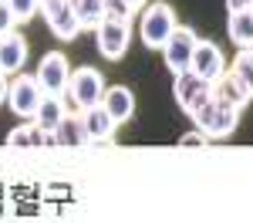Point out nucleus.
<instances>
[{"label":"nucleus","instance_id":"4468645a","mask_svg":"<svg viewBox=\"0 0 253 223\" xmlns=\"http://www.w3.org/2000/svg\"><path fill=\"white\" fill-rule=\"evenodd\" d=\"M226 34L236 47H253V10H233L226 20Z\"/></svg>","mask_w":253,"mask_h":223},{"label":"nucleus","instance_id":"f8f14e48","mask_svg":"<svg viewBox=\"0 0 253 223\" xmlns=\"http://www.w3.org/2000/svg\"><path fill=\"white\" fill-rule=\"evenodd\" d=\"M240 125V105L226 98H216V115H213V125H210V139H226Z\"/></svg>","mask_w":253,"mask_h":223},{"label":"nucleus","instance_id":"f257e3e1","mask_svg":"<svg viewBox=\"0 0 253 223\" xmlns=\"http://www.w3.org/2000/svg\"><path fill=\"white\" fill-rule=\"evenodd\" d=\"M175 27H179V24H175V10L166 0H156V3L145 7L142 24H138V34H142V44H145V47H152V51L159 47V51H162L166 41L172 38Z\"/></svg>","mask_w":253,"mask_h":223},{"label":"nucleus","instance_id":"dca6fc26","mask_svg":"<svg viewBox=\"0 0 253 223\" xmlns=\"http://www.w3.org/2000/svg\"><path fill=\"white\" fill-rule=\"evenodd\" d=\"M68 3H71V10H75V17L81 20L84 31H95L105 20V0H68Z\"/></svg>","mask_w":253,"mask_h":223},{"label":"nucleus","instance_id":"39448f33","mask_svg":"<svg viewBox=\"0 0 253 223\" xmlns=\"http://www.w3.org/2000/svg\"><path fill=\"white\" fill-rule=\"evenodd\" d=\"M172 95H175V101H179V108L193 115L203 101L213 98V81L199 78L193 68H189V71H179L175 81H172Z\"/></svg>","mask_w":253,"mask_h":223},{"label":"nucleus","instance_id":"f3484780","mask_svg":"<svg viewBox=\"0 0 253 223\" xmlns=\"http://www.w3.org/2000/svg\"><path fill=\"white\" fill-rule=\"evenodd\" d=\"M47 27H51V34H54L58 41H75L81 31H84V27H81V20L75 17V10H71V3H68V7L61 10L58 17L47 20Z\"/></svg>","mask_w":253,"mask_h":223},{"label":"nucleus","instance_id":"412c9836","mask_svg":"<svg viewBox=\"0 0 253 223\" xmlns=\"http://www.w3.org/2000/svg\"><path fill=\"white\" fill-rule=\"evenodd\" d=\"M105 17H112V20H132V17H135V10H132L125 0H105Z\"/></svg>","mask_w":253,"mask_h":223},{"label":"nucleus","instance_id":"f03ea898","mask_svg":"<svg viewBox=\"0 0 253 223\" xmlns=\"http://www.w3.org/2000/svg\"><path fill=\"white\" fill-rule=\"evenodd\" d=\"M105 91H108V85L101 78V71H95V68H78V71H71V85H68L64 95L71 98V105L78 112H84L91 105H101Z\"/></svg>","mask_w":253,"mask_h":223},{"label":"nucleus","instance_id":"7ed1b4c3","mask_svg":"<svg viewBox=\"0 0 253 223\" xmlns=\"http://www.w3.org/2000/svg\"><path fill=\"white\" fill-rule=\"evenodd\" d=\"M95 44H98V51H101V58L122 61V58H125V51H128V44H132V20L105 17L95 27Z\"/></svg>","mask_w":253,"mask_h":223},{"label":"nucleus","instance_id":"0eeeda50","mask_svg":"<svg viewBox=\"0 0 253 223\" xmlns=\"http://www.w3.org/2000/svg\"><path fill=\"white\" fill-rule=\"evenodd\" d=\"M34 75H38L44 95H64L68 85H71V64H68V58H64L61 51H47V54L41 58Z\"/></svg>","mask_w":253,"mask_h":223},{"label":"nucleus","instance_id":"bb28decb","mask_svg":"<svg viewBox=\"0 0 253 223\" xmlns=\"http://www.w3.org/2000/svg\"><path fill=\"white\" fill-rule=\"evenodd\" d=\"M125 3H128V7H132V10H142V7H145V3H149V0H125Z\"/></svg>","mask_w":253,"mask_h":223},{"label":"nucleus","instance_id":"423d86ee","mask_svg":"<svg viewBox=\"0 0 253 223\" xmlns=\"http://www.w3.org/2000/svg\"><path fill=\"white\" fill-rule=\"evenodd\" d=\"M196 44H199V38H196L193 27H175L172 38L166 41V47H162V58H166V68L172 71V75H179V71H189L193 68V54H196Z\"/></svg>","mask_w":253,"mask_h":223},{"label":"nucleus","instance_id":"9d476101","mask_svg":"<svg viewBox=\"0 0 253 223\" xmlns=\"http://www.w3.org/2000/svg\"><path fill=\"white\" fill-rule=\"evenodd\" d=\"M27 64V41L20 38L17 31L0 38V71L3 75H17L20 68Z\"/></svg>","mask_w":253,"mask_h":223},{"label":"nucleus","instance_id":"2eb2a0df","mask_svg":"<svg viewBox=\"0 0 253 223\" xmlns=\"http://www.w3.org/2000/svg\"><path fill=\"white\" fill-rule=\"evenodd\" d=\"M61 98H64V95H44L41 105H38V112H34V122L54 132V129L61 125V119L68 115V105H64Z\"/></svg>","mask_w":253,"mask_h":223},{"label":"nucleus","instance_id":"393cba45","mask_svg":"<svg viewBox=\"0 0 253 223\" xmlns=\"http://www.w3.org/2000/svg\"><path fill=\"white\" fill-rule=\"evenodd\" d=\"M226 10H253V0H226Z\"/></svg>","mask_w":253,"mask_h":223},{"label":"nucleus","instance_id":"a211bd4d","mask_svg":"<svg viewBox=\"0 0 253 223\" xmlns=\"http://www.w3.org/2000/svg\"><path fill=\"white\" fill-rule=\"evenodd\" d=\"M213 95H216V98L233 101V105H240V108H243V105L253 98V95H250V91H247V88H243V85L233 78V75H230V71H226V75H223V78L213 85Z\"/></svg>","mask_w":253,"mask_h":223},{"label":"nucleus","instance_id":"5701e85b","mask_svg":"<svg viewBox=\"0 0 253 223\" xmlns=\"http://www.w3.org/2000/svg\"><path fill=\"white\" fill-rule=\"evenodd\" d=\"M64 7H68V0H41V14H44V20L58 17Z\"/></svg>","mask_w":253,"mask_h":223},{"label":"nucleus","instance_id":"20e7f679","mask_svg":"<svg viewBox=\"0 0 253 223\" xmlns=\"http://www.w3.org/2000/svg\"><path fill=\"white\" fill-rule=\"evenodd\" d=\"M41 98H44V88H41L38 75H24V71H17V78L10 81V88H7V105L14 108V115H20V119H34Z\"/></svg>","mask_w":253,"mask_h":223},{"label":"nucleus","instance_id":"1a4fd4ad","mask_svg":"<svg viewBox=\"0 0 253 223\" xmlns=\"http://www.w3.org/2000/svg\"><path fill=\"white\" fill-rule=\"evenodd\" d=\"M81 119H84V129H88V139H91V142H112V139H115L118 122L112 119V112H108L105 105H91V108H84Z\"/></svg>","mask_w":253,"mask_h":223},{"label":"nucleus","instance_id":"6ab92c4d","mask_svg":"<svg viewBox=\"0 0 253 223\" xmlns=\"http://www.w3.org/2000/svg\"><path fill=\"white\" fill-rule=\"evenodd\" d=\"M230 75H233L247 91L253 95V47H240L233 58V68H230Z\"/></svg>","mask_w":253,"mask_h":223},{"label":"nucleus","instance_id":"a878e982","mask_svg":"<svg viewBox=\"0 0 253 223\" xmlns=\"http://www.w3.org/2000/svg\"><path fill=\"white\" fill-rule=\"evenodd\" d=\"M7 88H10V85H7V75H3V71H0V105H3V101H7Z\"/></svg>","mask_w":253,"mask_h":223},{"label":"nucleus","instance_id":"aec40b11","mask_svg":"<svg viewBox=\"0 0 253 223\" xmlns=\"http://www.w3.org/2000/svg\"><path fill=\"white\" fill-rule=\"evenodd\" d=\"M7 3H10V10H14L17 24H27L34 14H41V0H7Z\"/></svg>","mask_w":253,"mask_h":223},{"label":"nucleus","instance_id":"4be33fe9","mask_svg":"<svg viewBox=\"0 0 253 223\" xmlns=\"http://www.w3.org/2000/svg\"><path fill=\"white\" fill-rule=\"evenodd\" d=\"M17 27V17H14V10H10V3L7 0H0V38L3 34H10Z\"/></svg>","mask_w":253,"mask_h":223},{"label":"nucleus","instance_id":"6e6552de","mask_svg":"<svg viewBox=\"0 0 253 223\" xmlns=\"http://www.w3.org/2000/svg\"><path fill=\"white\" fill-rule=\"evenodd\" d=\"M193 71L199 75V78L206 81H219L223 75H226V58H223V51L216 47L213 41H199L196 44V54H193Z\"/></svg>","mask_w":253,"mask_h":223},{"label":"nucleus","instance_id":"ddd939ff","mask_svg":"<svg viewBox=\"0 0 253 223\" xmlns=\"http://www.w3.org/2000/svg\"><path fill=\"white\" fill-rule=\"evenodd\" d=\"M54 135H58V145H68V149H81V145H88V129H84V119H75V115H64L61 125L54 129Z\"/></svg>","mask_w":253,"mask_h":223},{"label":"nucleus","instance_id":"b1692460","mask_svg":"<svg viewBox=\"0 0 253 223\" xmlns=\"http://www.w3.org/2000/svg\"><path fill=\"white\" fill-rule=\"evenodd\" d=\"M203 142H210V135H206L203 129H193V132H186V135L179 139V145H203Z\"/></svg>","mask_w":253,"mask_h":223},{"label":"nucleus","instance_id":"9b49d317","mask_svg":"<svg viewBox=\"0 0 253 223\" xmlns=\"http://www.w3.org/2000/svg\"><path fill=\"white\" fill-rule=\"evenodd\" d=\"M101 105L112 112V119L122 125V122H128L132 115H135V95L125 88V85H115V88H108L105 91V98H101Z\"/></svg>","mask_w":253,"mask_h":223}]
</instances>
